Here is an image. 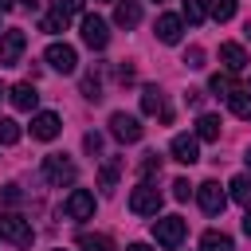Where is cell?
<instances>
[{
    "mask_svg": "<svg viewBox=\"0 0 251 251\" xmlns=\"http://www.w3.org/2000/svg\"><path fill=\"white\" fill-rule=\"evenodd\" d=\"M0 239H8V243H16V247H31L35 231H31V224H27L20 212H0Z\"/></svg>",
    "mask_w": 251,
    "mask_h": 251,
    "instance_id": "cell-1",
    "label": "cell"
},
{
    "mask_svg": "<svg viewBox=\"0 0 251 251\" xmlns=\"http://www.w3.org/2000/svg\"><path fill=\"white\" fill-rule=\"evenodd\" d=\"M75 176H78V169H75V161H67L63 153H47V157H43V180H47V184L63 188V184H71Z\"/></svg>",
    "mask_w": 251,
    "mask_h": 251,
    "instance_id": "cell-2",
    "label": "cell"
},
{
    "mask_svg": "<svg viewBox=\"0 0 251 251\" xmlns=\"http://www.w3.org/2000/svg\"><path fill=\"white\" fill-rule=\"evenodd\" d=\"M157 208H161V188H153L149 180H141L129 192V212L133 216H157Z\"/></svg>",
    "mask_w": 251,
    "mask_h": 251,
    "instance_id": "cell-3",
    "label": "cell"
},
{
    "mask_svg": "<svg viewBox=\"0 0 251 251\" xmlns=\"http://www.w3.org/2000/svg\"><path fill=\"white\" fill-rule=\"evenodd\" d=\"M110 133L118 137V141H126V145H133V141H141V133H145V126L133 118V114H126V110H118V114H110Z\"/></svg>",
    "mask_w": 251,
    "mask_h": 251,
    "instance_id": "cell-4",
    "label": "cell"
},
{
    "mask_svg": "<svg viewBox=\"0 0 251 251\" xmlns=\"http://www.w3.org/2000/svg\"><path fill=\"white\" fill-rule=\"evenodd\" d=\"M184 231H188V224H184L180 216H161V220L153 224V239H157L161 247H176V243L184 239Z\"/></svg>",
    "mask_w": 251,
    "mask_h": 251,
    "instance_id": "cell-5",
    "label": "cell"
},
{
    "mask_svg": "<svg viewBox=\"0 0 251 251\" xmlns=\"http://www.w3.org/2000/svg\"><path fill=\"white\" fill-rule=\"evenodd\" d=\"M24 47H27V35L20 27H8L4 39H0V67H16L20 55H24Z\"/></svg>",
    "mask_w": 251,
    "mask_h": 251,
    "instance_id": "cell-6",
    "label": "cell"
},
{
    "mask_svg": "<svg viewBox=\"0 0 251 251\" xmlns=\"http://www.w3.org/2000/svg\"><path fill=\"white\" fill-rule=\"evenodd\" d=\"M82 43H86L90 51H102V47L110 43L106 20H98V16H82Z\"/></svg>",
    "mask_w": 251,
    "mask_h": 251,
    "instance_id": "cell-7",
    "label": "cell"
},
{
    "mask_svg": "<svg viewBox=\"0 0 251 251\" xmlns=\"http://www.w3.org/2000/svg\"><path fill=\"white\" fill-rule=\"evenodd\" d=\"M196 200H200V208H204L208 216H220L224 204H227V196H224V188H220L216 180H204V184L196 188Z\"/></svg>",
    "mask_w": 251,
    "mask_h": 251,
    "instance_id": "cell-8",
    "label": "cell"
},
{
    "mask_svg": "<svg viewBox=\"0 0 251 251\" xmlns=\"http://www.w3.org/2000/svg\"><path fill=\"white\" fill-rule=\"evenodd\" d=\"M47 63H51V71L71 75V71L78 67V55H75V47H71V43H51V47H47Z\"/></svg>",
    "mask_w": 251,
    "mask_h": 251,
    "instance_id": "cell-9",
    "label": "cell"
},
{
    "mask_svg": "<svg viewBox=\"0 0 251 251\" xmlns=\"http://www.w3.org/2000/svg\"><path fill=\"white\" fill-rule=\"evenodd\" d=\"M67 216H71V220H90V216H94V192L75 188V192L67 196Z\"/></svg>",
    "mask_w": 251,
    "mask_h": 251,
    "instance_id": "cell-10",
    "label": "cell"
},
{
    "mask_svg": "<svg viewBox=\"0 0 251 251\" xmlns=\"http://www.w3.org/2000/svg\"><path fill=\"white\" fill-rule=\"evenodd\" d=\"M59 129H63V122H59V114H51V110H43V114L31 118V137H39V141L59 137Z\"/></svg>",
    "mask_w": 251,
    "mask_h": 251,
    "instance_id": "cell-11",
    "label": "cell"
},
{
    "mask_svg": "<svg viewBox=\"0 0 251 251\" xmlns=\"http://www.w3.org/2000/svg\"><path fill=\"white\" fill-rule=\"evenodd\" d=\"M169 149H173V161H180V165H196V161H200V145H196V137H188V133H176Z\"/></svg>",
    "mask_w": 251,
    "mask_h": 251,
    "instance_id": "cell-12",
    "label": "cell"
},
{
    "mask_svg": "<svg viewBox=\"0 0 251 251\" xmlns=\"http://www.w3.org/2000/svg\"><path fill=\"white\" fill-rule=\"evenodd\" d=\"M114 24L118 27H137L141 24V4L137 0H114Z\"/></svg>",
    "mask_w": 251,
    "mask_h": 251,
    "instance_id": "cell-13",
    "label": "cell"
},
{
    "mask_svg": "<svg viewBox=\"0 0 251 251\" xmlns=\"http://www.w3.org/2000/svg\"><path fill=\"white\" fill-rule=\"evenodd\" d=\"M8 98H12V106H16V110H24V114H27V110H35V102H39V94H35V86H31V82H16V86L8 90Z\"/></svg>",
    "mask_w": 251,
    "mask_h": 251,
    "instance_id": "cell-14",
    "label": "cell"
},
{
    "mask_svg": "<svg viewBox=\"0 0 251 251\" xmlns=\"http://www.w3.org/2000/svg\"><path fill=\"white\" fill-rule=\"evenodd\" d=\"M141 110H145V114H161V122H173V114L165 110V94H161L157 86H145V90H141Z\"/></svg>",
    "mask_w": 251,
    "mask_h": 251,
    "instance_id": "cell-15",
    "label": "cell"
},
{
    "mask_svg": "<svg viewBox=\"0 0 251 251\" xmlns=\"http://www.w3.org/2000/svg\"><path fill=\"white\" fill-rule=\"evenodd\" d=\"M220 59H224V67H227L231 75H239V71L247 67V51H243L239 43H220Z\"/></svg>",
    "mask_w": 251,
    "mask_h": 251,
    "instance_id": "cell-16",
    "label": "cell"
},
{
    "mask_svg": "<svg viewBox=\"0 0 251 251\" xmlns=\"http://www.w3.org/2000/svg\"><path fill=\"white\" fill-rule=\"evenodd\" d=\"M153 31H157L161 43H180V20H176V16H157Z\"/></svg>",
    "mask_w": 251,
    "mask_h": 251,
    "instance_id": "cell-17",
    "label": "cell"
},
{
    "mask_svg": "<svg viewBox=\"0 0 251 251\" xmlns=\"http://www.w3.org/2000/svg\"><path fill=\"white\" fill-rule=\"evenodd\" d=\"M118 173H122V157H110V161L98 169V188H102V192H114V188H118Z\"/></svg>",
    "mask_w": 251,
    "mask_h": 251,
    "instance_id": "cell-18",
    "label": "cell"
},
{
    "mask_svg": "<svg viewBox=\"0 0 251 251\" xmlns=\"http://www.w3.org/2000/svg\"><path fill=\"white\" fill-rule=\"evenodd\" d=\"M227 106H231V114H235V118H243V122H251V90H243V86H235V90L227 94Z\"/></svg>",
    "mask_w": 251,
    "mask_h": 251,
    "instance_id": "cell-19",
    "label": "cell"
},
{
    "mask_svg": "<svg viewBox=\"0 0 251 251\" xmlns=\"http://www.w3.org/2000/svg\"><path fill=\"white\" fill-rule=\"evenodd\" d=\"M196 137L200 141H220V118L216 114H200L196 118Z\"/></svg>",
    "mask_w": 251,
    "mask_h": 251,
    "instance_id": "cell-20",
    "label": "cell"
},
{
    "mask_svg": "<svg viewBox=\"0 0 251 251\" xmlns=\"http://www.w3.org/2000/svg\"><path fill=\"white\" fill-rule=\"evenodd\" d=\"M227 188H231V200H235V204L251 208V176H243V173H239V176H231V184H227Z\"/></svg>",
    "mask_w": 251,
    "mask_h": 251,
    "instance_id": "cell-21",
    "label": "cell"
},
{
    "mask_svg": "<svg viewBox=\"0 0 251 251\" xmlns=\"http://www.w3.org/2000/svg\"><path fill=\"white\" fill-rule=\"evenodd\" d=\"M200 247H204V251H235V243H231L227 231H204Z\"/></svg>",
    "mask_w": 251,
    "mask_h": 251,
    "instance_id": "cell-22",
    "label": "cell"
},
{
    "mask_svg": "<svg viewBox=\"0 0 251 251\" xmlns=\"http://www.w3.org/2000/svg\"><path fill=\"white\" fill-rule=\"evenodd\" d=\"M67 20H71V16H67L63 8H55V12H47V16H43V24H39V27L55 35V31H67Z\"/></svg>",
    "mask_w": 251,
    "mask_h": 251,
    "instance_id": "cell-23",
    "label": "cell"
},
{
    "mask_svg": "<svg viewBox=\"0 0 251 251\" xmlns=\"http://www.w3.org/2000/svg\"><path fill=\"white\" fill-rule=\"evenodd\" d=\"M180 12H184V20H188V24H204V16H208L204 0H180Z\"/></svg>",
    "mask_w": 251,
    "mask_h": 251,
    "instance_id": "cell-24",
    "label": "cell"
},
{
    "mask_svg": "<svg viewBox=\"0 0 251 251\" xmlns=\"http://www.w3.org/2000/svg\"><path fill=\"white\" fill-rule=\"evenodd\" d=\"M235 4H239V0H212V4H208V12H212V20H220V24H224V20H231V16H235Z\"/></svg>",
    "mask_w": 251,
    "mask_h": 251,
    "instance_id": "cell-25",
    "label": "cell"
},
{
    "mask_svg": "<svg viewBox=\"0 0 251 251\" xmlns=\"http://www.w3.org/2000/svg\"><path fill=\"white\" fill-rule=\"evenodd\" d=\"M82 94H86L90 102H98V98H102V82H98V71H86V75H82Z\"/></svg>",
    "mask_w": 251,
    "mask_h": 251,
    "instance_id": "cell-26",
    "label": "cell"
},
{
    "mask_svg": "<svg viewBox=\"0 0 251 251\" xmlns=\"http://www.w3.org/2000/svg\"><path fill=\"white\" fill-rule=\"evenodd\" d=\"M78 247L82 251H114V243L106 235H78Z\"/></svg>",
    "mask_w": 251,
    "mask_h": 251,
    "instance_id": "cell-27",
    "label": "cell"
},
{
    "mask_svg": "<svg viewBox=\"0 0 251 251\" xmlns=\"http://www.w3.org/2000/svg\"><path fill=\"white\" fill-rule=\"evenodd\" d=\"M0 141H4V145H16V141H20V122L0 118Z\"/></svg>",
    "mask_w": 251,
    "mask_h": 251,
    "instance_id": "cell-28",
    "label": "cell"
},
{
    "mask_svg": "<svg viewBox=\"0 0 251 251\" xmlns=\"http://www.w3.org/2000/svg\"><path fill=\"white\" fill-rule=\"evenodd\" d=\"M208 86H212L216 94H224V98H227V94L235 90V82H231V75H212V82H208Z\"/></svg>",
    "mask_w": 251,
    "mask_h": 251,
    "instance_id": "cell-29",
    "label": "cell"
},
{
    "mask_svg": "<svg viewBox=\"0 0 251 251\" xmlns=\"http://www.w3.org/2000/svg\"><path fill=\"white\" fill-rule=\"evenodd\" d=\"M153 173H161V157L157 153H145L141 157V176H153Z\"/></svg>",
    "mask_w": 251,
    "mask_h": 251,
    "instance_id": "cell-30",
    "label": "cell"
},
{
    "mask_svg": "<svg viewBox=\"0 0 251 251\" xmlns=\"http://www.w3.org/2000/svg\"><path fill=\"white\" fill-rule=\"evenodd\" d=\"M188 196H192V184H188L184 176H176V180H173V200H188Z\"/></svg>",
    "mask_w": 251,
    "mask_h": 251,
    "instance_id": "cell-31",
    "label": "cell"
},
{
    "mask_svg": "<svg viewBox=\"0 0 251 251\" xmlns=\"http://www.w3.org/2000/svg\"><path fill=\"white\" fill-rule=\"evenodd\" d=\"M0 200H4V204H20V200H24L20 184H4V188H0Z\"/></svg>",
    "mask_w": 251,
    "mask_h": 251,
    "instance_id": "cell-32",
    "label": "cell"
},
{
    "mask_svg": "<svg viewBox=\"0 0 251 251\" xmlns=\"http://www.w3.org/2000/svg\"><path fill=\"white\" fill-rule=\"evenodd\" d=\"M184 63H188L192 71H200V67H204V51H200V47H188V51H184Z\"/></svg>",
    "mask_w": 251,
    "mask_h": 251,
    "instance_id": "cell-33",
    "label": "cell"
},
{
    "mask_svg": "<svg viewBox=\"0 0 251 251\" xmlns=\"http://www.w3.org/2000/svg\"><path fill=\"white\" fill-rule=\"evenodd\" d=\"M82 145H86V153H102V137H98V133H86Z\"/></svg>",
    "mask_w": 251,
    "mask_h": 251,
    "instance_id": "cell-34",
    "label": "cell"
},
{
    "mask_svg": "<svg viewBox=\"0 0 251 251\" xmlns=\"http://www.w3.org/2000/svg\"><path fill=\"white\" fill-rule=\"evenodd\" d=\"M114 75H118V82H122V86H126V82H133V67H129V63H122Z\"/></svg>",
    "mask_w": 251,
    "mask_h": 251,
    "instance_id": "cell-35",
    "label": "cell"
},
{
    "mask_svg": "<svg viewBox=\"0 0 251 251\" xmlns=\"http://www.w3.org/2000/svg\"><path fill=\"white\" fill-rule=\"evenodd\" d=\"M82 4H86V0H59V8H63L67 16H75V12H82Z\"/></svg>",
    "mask_w": 251,
    "mask_h": 251,
    "instance_id": "cell-36",
    "label": "cell"
},
{
    "mask_svg": "<svg viewBox=\"0 0 251 251\" xmlns=\"http://www.w3.org/2000/svg\"><path fill=\"white\" fill-rule=\"evenodd\" d=\"M184 102H188V106H200V102H204V94H200V90H188V94H184Z\"/></svg>",
    "mask_w": 251,
    "mask_h": 251,
    "instance_id": "cell-37",
    "label": "cell"
},
{
    "mask_svg": "<svg viewBox=\"0 0 251 251\" xmlns=\"http://www.w3.org/2000/svg\"><path fill=\"white\" fill-rule=\"evenodd\" d=\"M24 8H27V12H39V8H43V0H24Z\"/></svg>",
    "mask_w": 251,
    "mask_h": 251,
    "instance_id": "cell-38",
    "label": "cell"
},
{
    "mask_svg": "<svg viewBox=\"0 0 251 251\" xmlns=\"http://www.w3.org/2000/svg\"><path fill=\"white\" fill-rule=\"evenodd\" d=\"M129 251H153L149 243H129Z\"/></svg>",
    "mask_w": 251,
    "mask_h": 251,
    "instance_id": "cell-39",
    "label": "cell"
},
{
    "mask_svg": "<svg viewBox=\"0 0 251 251\" xmlns=\"http://www.w3.org/2000/svg\"><path fill=\"white\" fill-rule=\"evenodd\" d=\"M243 231H247V235H251V212H247V220H243Z\"/></svg>",
    "mask_w": 251,
    "mask_h": 251,
    "instance_id": "cell-40",
    "label": "cell"
},
{
    "mask_svg": "<svg viewBox=\"0 0 251 251\" xmlns=\"http://www.w3.org/2000/svg\"><path fill=\"white\" fill-rule=\"evenodd\" d=\"M8 8H12V0H0V12H8Z\"/></svg>",
    "mask_w": 251,
    "mask_h": 251,
    "instance_id": "cell-41",
    "label": "cell"
},
{
    "mask_svg": "<svg viewBox=\"0 0 251 251\" xmlns=\"http://www.w3.org/2000/svg\"><path fill=\"white\" fill-rule=\"evenodd\" d=\"M243 35H247V39H251V24H247V27H243Z\"/></svg>",
    "mask_w": 251,
    "mask_h": 251,
    "instance_id": "cell-42",
    "label": "cell"
},
{
    "mask_svg": "<svg viewBox=\"0 0 251 251\" xmlns=\"http://www.w3.org/2000/svg\"><path fill=\"white\" fill-rule=\"evenodd\" d=\"M247 169H251V149H247Z\"/></svg>",
    "mask_w": 251,
    "mask_h": 251,
    "instance_id": "cell-43",
    "label": "cell"
},
{
    "mask_svg": "<svg viewBox=\"0 0 251 251\" xmlns=\"http://www.w3.org/2000/svg\"><path fill=\"white\" fill-rule=\"evenodd\" d=\"M102 4H110V0H102Z\"/></svg>",
    "mask_w": 251,
    "mask_h": 251,
    "instance_id": "cell-44",
    "label": "cell"
},
{
    "mask_svg": "<svg viewBox=\"0 0 251 251\" xmlns=\"http://www.w3.org/2000/svg\"><path fill=\"white\" fill-rule=\"evenodd\" d=\"M0 94H4V86H0Z\"/></svg>",
    "mask_w": 251,
    "mask_h": 251,
    "instance_id": "cell-45",
    "label": "cell"
},
{
    "mask_svg": "<svg viewBox=\"0 0 251 251\" xmlns=\"http://www.w3.org/2000/svg\"><path fill=\"white\" fill-rule=\"evenodd\" d=\"M157 4H161V0H157Z\"/></svg>",
    "mask_w": 251,
    "mask_h": 251,
    "instance_id": "cell-46",
    "label": "cell"
},
{
    "mask_svg": "<svg viewBox=\"0 0 251 251\" xmlns=\"http://www.w3.org/2000/svg\"><path fill=\"white\" fill-rule=\"evenodd\" d=\"M59 251H63V247H59Z\"/></svg>",
    "mask_w": 251,
    "mask_h": 251,
    "instance_id": "cell-47",
    "label": "cell"
}]
</instances>
